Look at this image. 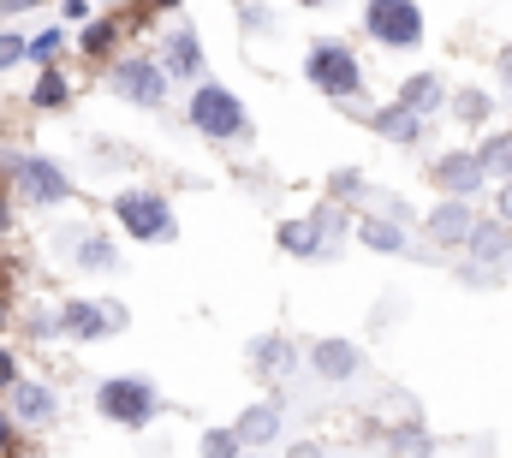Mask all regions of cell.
Masks as SVG:
<instances>
[{"label":"cell","instance_id":"8d00e7d4","mask_svg":"<svg viewBox=\"0 0 512 458\" xmlns=\"http://www.w3.org/2000/svg\"><path fill=\"white\" fill-rule=\"evenodd\" d=\"M298 6H322V0H298Z\"/></svg>","mask_w":512,"mask_h":458},{"label":"cell","instance_id":"ac0fdd59","mask_svg":"<svg viewBox=\"0 0 512 458\" xmlns=\"http://www.w3.org/2000/svg\"><path fill=\"white\" fill-rule=\"evenodd\" d=\"M441 96H447V90H441V78H429V72L405 78V90H399V102H405V108H417V114H435V108H441Z\"/></svg>","mask_w":512,"mask_h":458},{"label":"cell","instance_id":"7a4b0ae2","mask_svg":"<svg viewBox=\"0 0 512 458\" xmlns=\"http://www.w3.org/2000/svg\"><path fill=\"white\" fill-rule=\"evenodd\" d=\"M96 411H102L108 423H120V429H143V423L161 411V399H155L149 381H137V375H114V381L96 387Z\"/></svg>","mask_w":512,"mask_h":458},{"label":"cell","instance_id":"cb8c5ba5","mask_svg":"<svg viewBox=\"0 0 512 458\" xmlns=\"http://www.w3.org/2000/svg\"><path fill=\"white\" fill-rule=\"evenodd\" d=\"M60 42H66V30H36V42H30V60H42V66H48V60L60 54Z\"/></svg>","mask_w":512,"mask_h":458},{"label":"cell","instance_id":"d590c367","mask_svg":"<svg viewBox=\"0 0 512 458\" xmlns=\"http://www.w3.org/2000/svg\"><path fill=\"white\" fill-rule=\"evenodd\" d=\"M155 6H179V0H155Z\"/></svg>","mask_w":512,"mask_h":458},{"label":"cell","instance_id":"30bf717a","mask_svg":"<svg viewBox=\"0 0 512 458\" xmlns=\"http://www.w3.org/2000/svg\"><path fill=\"white\" fill-rule=\"evenodd\" d=\"M310 369H316L322 381H352V375L364 369V351L352 340H316L310 345Z\"/></svg>","mask_w":512,"mask_h":458},{"label":"cell","instance_id":"5b68a950","mask_svg":"<svg viewBox=\"0 0 512 458\" xmlns=\"http://www.w3.org/2000/svg\"><path fill=\"white\" fill-rule=\"evenodd\" d=\"M114 221L131 238H173V209L155 197V191H120L114 197Z\"/></svg>","mask_w":512,"mask_h":458},{"label":"cell","instance_id":"e575fe53","mask_svg":"<svg viewBox=\"0 0 512 458\" xmlns=\"http://www.w3.org/2000/svg\"><path fill=\"white\" fill-rule=\"evenodd\" d=\"M0 6H6V12H24V6H30V0H0Z\"/></svg>","mask_w":512,"mask_h":458},{"label":"cell","instance_id":"d6986e66","mask_svg":"<svg viewBox=\"0 0 512 458\" xmlns=\"http://www.w3.org/2000/svg\"><path fill=\"white\" fill-rule=\"evenodd\" d=\"M251 363L262 375H286V369H292V345L274 340V334H268V340H251Z\"/></svg>","mask_w":512,"mask_h":458},{"label":"cell","instance_id":"ffe728a7","mask_svg":"<svg viewBox=\"0 0 512 458\" xmlns=\"http://www.w3.org/2000/svg\"><path fill=\"white\" fill-rule=\"evenodd\" d=\"M483 167H489V179H512V137H489L483 149Z\"/></svg>","mask_w":512,"mask_h":458},{"label":"cell","instance_id":"d6a6232c","mask_svg":"<svg viewBox=\"0 0 512 458\" xmlns=\"http://www.w3.org/2000/svg\"><path fill=\"white\" fill-rule=\"evenodd\" d=\"M501 221H512V179L501 185Z\"/></svg>","mask_w":512,"mask_h":458},{"label":"cell","instance_id":"f1b7e54d","mask_svg":"<svg viewBox=\"0 0 512 458\" xmlns=\"http://www.w3.org/2000/svg\"><path fill=\"white\" fill-rule=\"evenodd\" d=\"M459 114H465V119H483V114H489V96H483V90H465V96H459Z\"/></svg>","mask_w":512,"mask_h":458},{"label":"cell","instance_id":"4fadbf2b","mask_svg":"<svg viewBox=\"0 0 512 458\" xmlns=\"http://www.w3.org/2000/svg\"><path fill=\"white\" fill-rule=\"evenodd\" d=\"M167 72H173V78H203L197 30H173V36H167Z\"/></svg>","mask_w":512,"mask_h":458},{"label":"cell","instance_id":"1f68e13d","mask_svg":"<svg viewBox=\"0 0 512 458\" xmlns=\"http://www.w3.org/2000/svg\"><path fill=\"white\" fill-rule=\"evenodd\" d=\"M6 447H12V417L0 411V453H6Z\"/></svg>","mask_w":512,"mask_h":458},{"label":"cell","instance_id":"277c9868","mask_svg":"<svg viewBox=\"0 0 512 458\" xmlns=\"http://www.w3.org/2000/svg\"><path fill=\"white\" fill-rule=\"evenodd\" d=\"M364 30L382 48H417L423 42V12H417V0H370Z\"/></svg>","mask_w":512,"mask_h":458},{"label":"cell","instance_id":"4dcf8cb0","mask_svg":"<svg viewBox=\"0 0 512 458\" xmlns=\"http://www.w3.org/2000/svg\"><path fill=\"white\" fill-rule=\"evenodd\" d=\"M12 381H18V375H12V357L0 351V387H12Z\"/></svg>","mask_w":512,"mask_h":458},{"label":"cell","instance_id":"ba28073f","mask_svg":"<svg viewBox=\"0 0 512 458\" xmlns=\"http://www.w3.org/2000/svg\"><path fill=\"white\" fill-rule=\"evenodd\" d=\"M60 328H66L72 340H102V334H120V328H126V310H120V304H84V298H72V304L60 310Z\"/></svg>","mask_w":512,"mask_h":458},{"label":"cell","instance_id":"74e56055","mask_svg":"<svg viewBox=\"0 0 512 458\" xmlns=\"http://www.w3.org/2000/svg\"><path fill=\"white\" fill-rule=\"evenodd\" d=\"M0 322H6V304H0Z\"/></svg>","mask_w":512,"mask_h":458},{"label":"cell","instance_id":"6da1fadb","mask_svg":"<svg viewBox=\"0 0 512 458\" xmlns=\"http://www.w3.org/2000/svg\"><path fill=\"white\" fill-rule=\"evenodd\" d=\"M191 125L203 131V137H215V143H239L245 131H251V114H245V102L227 90V84H197V96H191Z\"/></svg>","mask_w":512,"mask_h":458},{"label":"cell","instance_id":"44dd1931","mask_svg":"<svg viewBox=\"0 0 512 458\" xmlns=\"http://www.w3.org/2000/svg\"><path fill=\"white\" fill-rule=\"evenodd\" d=\"M358 238H364L370 250H405V232H393L387 221H364V227H358Z\"/></svg>","mask_w":512,"mask_h":458},{"label":"cell","instance_id":"836d02e7","mask_svg":"<svg viewBox=\"0 0 512 458\" xmlns=\"http://www.w3.org/2000/svg\"><path fill=\"white\" fill-rule=\"evenodd\" d=\"M501 78H507V90H512V48L501 54Z\"/></svg>","mask_w":512,"mask_h":458},{"label":"cell","instance_id":"2e32d148","mask_svg":"<svg viewBox=\"0 0 512 458\" xmlns=\"http://www.w3.org/2000/svg\"><path fill=\"white\" fill-rule=\"evenodd\" d=\"M274 429H280V411H274L268 399L251 405V411L239 417V441H245V447H268V441H274Z\"/></svg>","mask_w":512,"mask_h":458},{"label":"cell","instance_id":"f546056e","mask_svg":"<svg viewBox=\"0 0 512 458\" xmlns=\"http://www.w3.org/2000/svg\"><path fill=\"white\" fill-rule=\"evenodd\" d=\"M393 447L411 453V447H429V435H423V429H393Z\"/></svg>","mask_w":512,"mask_h":458},{"label":"cell","instance_id":"7c38bea8","mask_svg":"<svg viewBox=\"0 0 512 458\" xmlns=\"http://www.w3.org/2000/svg\"><path fill=\"white\" fill-rule=\"evenodd\" d=\"M370 125H376V137H387V143H417V137H423V114H417V108H405V102L382 108Z\"/></svg>","mask_w":512,"mask_h":458},{"label":"cell","instance_id":"83f0119b","mask_svg":"<svg viewBox=\"0 0 512 458\" xmlns=\"http://www.w3.org/2000/svg\"><path fill=\"white\" fill-rule=\"evenodd\" d=\"M18 60H30V42L24 36H0V66H18Z\"/></svg>","mask_w":512,"mask_h":458},{"label":"cell","instance_id":"7402d4cb","mask_svg":"<svg viewBox=\"0 0 512 458\" xmlns=\"http://www.w3.org/2000/svg\"><path fill=\"white\" fill-rule=\"evenodd\" d=\"M66 96H72V90H66L60 72H42V78H36V108H66Z\"/></svg>","mask_w":512,"mask_h":458},{"label":"cell","instance_id":"9c48e42d","mask_svg":"<svg viewBox=\"0 0 512 458\" xmlns=\"http://www.w3.org/2000/svg\"><path fill=\"white\" fill-rule=\"evenodd\" d=\"M435 185H441V191H453V197H471V191H483V185H489V167H483V155H477V149H453V155H441V161H435Z\"/></svg>","mask_w":512,"mask_h":458},{"label":"cell","instance_id":"603a6c76","mask_svg":"<svg viewBox=\"0 0 512 458\" xmlns=\"http://www.w3.org/2000/svg\"><path fill=\"white\" fill-rule=\"evenodd\" d=\"M78 256H84V262H90V268H114V274H120V250H114V244H108V238H90V244H84V250H78Z\"/></svg>","mask_w":512,"mask_h":458},{"label":"cell","instance_id":"4316f807","mask_svg":"<svg viewBox=\"0 0 512 458\" xmlns=\"http://www.w3.org/2000/svg\"><path fill=\"white\" fill-rule=\"evenodd\" d=\"M334 191H340V197H364V173H358V167H340V173H334Z\"/></svg>","mask_w":512,"mask_h":458},{"label":"cell","instance_id":"3957f363","mask_svg":"<svg viewBox=\"0 0 512 458\" xmlns=\"http://www.w3.org/2000/svg\"><path fill=\"white\" fill-rule=\"evenodd\" d=\"M304 72H310V84H316L322 96H358V90H364V66L352 60L346 42H316L310 60H304Z\"/></svg>","mask_w":512,"mask_h":458},{"label":"cell","instance_id":"52a82bcc","mask_svg":"<svg viewBox=\"0 0 512 458\" xmlns=\"http://www.w3.org/2000/svg\"><path fill=\"white\" fill-rule=\"evenodd\" d=\"M12 179H18V197H30V203H66L72 197V179L42 155H18Z\"/></svg>","mask_w":512,"mask_h":458},{"label":"cell","instance_id":"484cf974","mask_svg":"<svg viewBox=\"0 0 512 458\" xmlns=\"http://www.w3.org/2000/svg\"><path fill=\"white\" fill-rule=\"evenodd\" d=\"M108 42H114V24H108V18H96V24L84 30V48H90V54H102Z\"/></svg>","mask_w":512,"mask_h":458},{"label":"cell","instance_id":"d4e9b609","mask_svg":"<svg viewBox=\"0 0 512 458\" xmlns=\"http://www.w3.org/2000/svg\"><path fill=\"white\" fill-rule=\"evenodd\" d=\"M203 453H245V441H239V429H209Z\"/></svg>","mask_w":512,"mask_h":458},{"label":"cell","instance_id":"9a60e30c","mask_svg":"<svg viewBox=\"0 0 512 458\" xmlns=\"http://www.w3.org/2000/svg\"><path fill=\"white\" fill-rule=\"evenodd\" d=\"M507 250H512V221H501V227L495 221H477V232H471V256L477 262H501Z\"/></svg>","mask_w":512,"mask_h":458},{"label":"cell","instance_id":"8992f818","mask_svg":"<svg viewBox=\"0 0 512 458\" xmlns=\"http://www.w3.org/2000/svg\"><path fill=\"white\" fill-rule=\"evenodd\" d=\"M114 96H126L137 108H161L167 102V66H155V60H120L114 66Z\"/></svg>","mask_w":512,"mask_h":458},{"label":"cell","instance_id":"5bb4252c","mask_svg":"<svg viewBox=\"0 0 512 458\" xmlns=\"http://www.w3.org/2000/svg\"><path fill=\"white\" fill-rule=\"evenodd\" d=\"M12 417H24V423H48V417H54V393L36 387V381H12Z\"/></svg>","mask_w":512,"mask_h":458},{"label":"cell","instance_id":"8fae6325","mask_svg":"<svg viewBox=\"0 0 512 458\" xmlns=\"http://www.w3.org/2000/svg\"><path fill=\"white\" fill-rule=\"evenodd\" d=\"M471 232H477V221H471L465 197H447V203L429 215V238H435V244H471Z\"/></svg>","mask_w":512,"mask_h":458},{"label":"cell","instance_id":"e0dca14e","mask_svg":"<svg viewBox=\"0 0 512 458\" xmlns=\"http://www.w3.org/2000/svg\"><path fill=\"white\" fill-rule=\"evenodd\" d=\"M322 227H328V215H322V221H286V227H280V250L316 256V250H322Z\"/></svg>","mask_w":512,"mask_h":458}]
</instances>
